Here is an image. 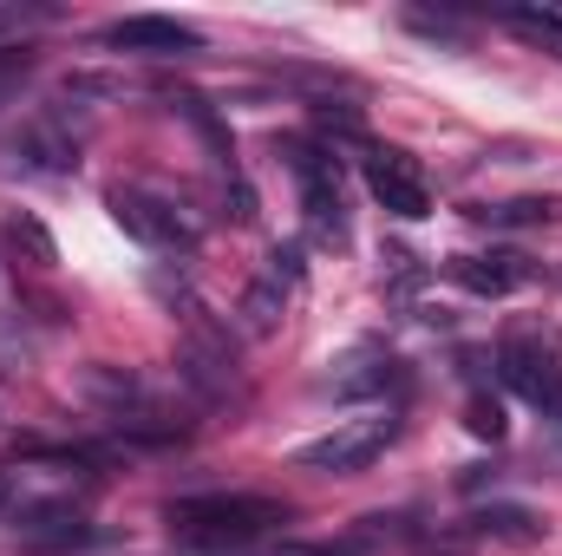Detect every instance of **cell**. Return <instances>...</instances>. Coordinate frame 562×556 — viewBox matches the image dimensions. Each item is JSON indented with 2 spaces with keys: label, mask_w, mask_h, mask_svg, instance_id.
<instances>
[{
  "label": "cell",
  "mask_w": 562,
  "mask_h": 556,
  "mask_svg": "<svg viewBox=\"0 0 562 556\" xmlns=\"http://www.w3.org/2000/svg\"><path fill=\"white\" fill-rule=\"evenodd\" d=\"M445 276L458 281L464 294L497 301V294H517V288L537 276V269H530L524 256H451V263H445Z\"/></svg>",
  "instance_id": "9c48e42d"
},
{
  "label": "cell",
  "mask_w": 562,
  "mask_h": 556,
  "mask_svg": "<svg viewBox=\"0 0 562 556\" xmlns=\"http://www.w3.org/2000/svg\"><path fill=\"white\" fill-rule=\"evenodd\" d=\"M236 556H249V551H236ZM276 556H321L314 544H294V551H276Z\"/></svg>",
  "instance_id": "ffe728a7"
},
{
  "label": "cell",
  "mask_w": 562,
  "mask_h": 556,
  "mask_svg": "<svg viewBox=\"0 0 562 556\" xmlns=\"http://www.w3.org/2000/svg\"><path fill=\"white\" fill-rule=\"evenodd\" d=\"M497 374H504L510 393H524L530 407L550 413V407L562 400V341L543 327V321L504 327V341H497Z\"/></svg>",
  "instance_id": "3957f363"
},
{
  "label": "cell",
  "mask_w": 562,
  "mask_h": 556,
  "mask_svg": "<svg viewBox=\"0 0 562 556\" xmlns=\"http://www.w3.org/2000/svg\"><path fill=\"white\" fill-rule=\"evenodd\" d=\"M79 400H92L99 413L112 419L119 432H132V438H157V445H164V438L183 432V419L157 400V387L138 380L132 367H112V360H92V367L79 374Z\"/></svg>",
  "instance_id": "7a4b0ae2"
},
{
  "label": "cell",
  "mask_w": 562,
  "mask_h": 556,
  "mask_svg": "<svg viewBox=\"0 0 562 556\" xmlns=\"http://www.w3.org/2000/svg\"><path fill=\"white\" fill-rule=\"evenodd\" d=\"M269 263H276V269H269L262 281H249V294H243V327H249V334H276V327H281V308H288L294 249H276Z\"/></svg>",
  "instance_id": "8fae6325"
},
{
  "label": "cell",
  "mask_w": 562,
  "mask_h": 556,
  "mask_svg": "<svg viewBox=\"0 0 562 556\" xmlns=\"http://www.w3.org/2000/svg\"><path fill=\"white\" fill-rule=\"evenodd\" d=\"M164 524L190 551L236 556V551H249L256 537H269L276 524H288V504L281 498H256V491H203V498H170Z\"/></svg>",
  "instance_id": "6da1fadb"
},
{
  "label": "cell",
  "mask_w": 562,
  "mask_h": 556,
  "mask_svg": "<svg viewBox=\"0 0 562 556\" xmlns=\"http://www.w3.org/2000/svg\"><path fill=\"white\" fill-rule=\"evenodd\" d=\"M7 498H13V471H0V511H7Z\"/></svg>",
  "instance_id": "44dd1931"
},
{
  "label": "cell",
  "mask_w": 562,
  "mask_h": 556,
  "mask_svg": "<svg viewBox=\"0 0 562 556\" xmlns=\"http://www.w3.org/2000/svg\"><path fill=\"white\" fill-rule=\"evenodd\" d=\"M0 236H7V249H13V256H26L33 269H53V263H59V249H53V236L40 230V216H7V223H0Z\"/></svg>",
  "instance_id": "9a60e30c"
},
{
  "label": "cell",
  "mask_w": 562,
  "mask_h": 556,
  "mask_svg": "<svg viewBox=\"0 0 562 556\" xmlns=\"http://www.w3.org/2000/svg\"><path fill=\"white\" fill-rule=\"evenodd\" d=\"M464 531L471 537H497V544H543L550 524L537 511H524V504H484V511L464 518Z\"/></svg>",
  "instance_id": "7c38bea8"
},
{
  "label": "cell",
  "mask_w": 562,
  "mask_h": 556,
  "mask_svg": "<svg viewBox=\"0 0 562 556\" xmlns=\"http://www.w3.org/2000/svg\"><path fill=\"white\" fill-rule=\"evenodd\" d=\"M46 524H53V531H20V544H26L33 556H53V551H86V544L99 537V531H92L86 518H46Z\"/></svg>",
  "instance_id": "2e32d148"
},
{
  "label": "cell",
  "mask_w": 562,
  "mask_h": 556,
  "mask_svg": "<svg viewBox=\"0 0 562 556\" xmlns=\"http://www.w3.org/2000/svg\"><path fill=\"white\" fill-rule=\"evenodd\" d=\"M112 53H144V59H183V53H203V33L190 20H164V13H125L99 33Z\"/></svg>",
  "instance_id": "ba28073f"
},
{
  "label": "cell",
  "mask_w": 562,
  "mask_h": 556,
  "mask_svg": "<svg viewBox=\"0 0 562 556\" xmlns=\"http://www.w3.org/2000/svg\"><path fill=\"white\" fill-rule=\"evenodd\" d=\"M517 40H530L537 53H550V59H562V7H504L497 13Z\"/></svg>",
  "instance_id": "5bb4252c"
},
{
  "label": "cell",
  "mask_w": 562,
  "mask_h": 556,
  "mask_svg": "<svg viewBox=\"0 0 562 556\" xmlns=\"http://www.w3.org/2000/svg\"><path fill=\"white\" fill-rule=\"evenodd\" d=\"M550 419H557V425H562V400H557V407H550Z\"/></svg>",
  "instance_id": "7402d4cb"
},
{
  "label": "cell",
  "mask_w": 562,
  "mask_h": 556,
  "mask_svg": "<svg viewBox=\"0 0 562 556\" xmlns=\"http://www.w3.org/2000/svg\"><path fill=\"white\" fill-rule=\"evenodd\" d=\"M281 157H288V170H294V184H301L307 236H314L321 249H340V243H347V203H340V170H334V157L307 138H281Z\"/></svg>",
  "instance_id": "5b68a950"
},
{
  "label": "cell",
  "mask_w": 562,
  "mask_h": 556,
  "mask_svg": "<svg viewBox=\"0 0 562 556\" xmlns=\"http://www.w3.org/2000/svg\"><path fill=\"white\" fill-rule=\"evenodd\" d=\"M20 157L33 164V170H72L79 164V132L66 125V112H33L26 119V132H20Z\"/></svg>",
  "instance_id": "30bf717a"
},
{
  "label": "cell",
  "mask_w": 562,
  "mask_h": 556,
  "mask_svg": "<svg viewBox=\"0 0 562 556\" xmlns=\"http://www.w3.org/2000/svg\"><path fill=\"white\" fill-rule=\"evenodd\" d=\"M464 425H471V432H477V438H491V445H497V438H504V407H497V400H484V393H477V400H471V407H464Z\"/></svg>",
  "instance_id": "e0dca14e"
},
{
  "label": "cell",
  "mask_w": 562,
  "mask_h": 556,
  "mask_svg": "<svg viewBox=\"0 0 562 556\" xmlns=\"http://www.w3.org/2000/svg\"><path fill=\"white\" fill-rule=\"evenodd\" d=\"M40 20H53V7H0V40H7V33L40 26Z\"/></svg>",
  "instance_id": "d6986e66"
},
{
  "label": "cell",
  "mask_w": 562,
  "mask_h": 556,
  "mask_svg": "<svg viewBox=\"0 0 562 556\" xmlns=\"http://www.w3.org/2000/svg\"><path fill=\"white\" fill-rule=\"evenodd\" d=\"M471 216H477V223H491V230H543V223H557V216H562V197H510V203H477Z\"/></svg>",
  "instance_id": "4fadbf2b"
},
{
  "label": "cell",
  "mask_w": 562,
  "mask_h": 556,
  "mask_svg": "<svg viewBox=\"0 0 562 556\" xmlns=\"http://www.w3.org/2000/svg\"><path fill=\"white\" fill-rule=\"evenodd\" d=\"M393 438H400V413H393V407H373V413L340 419L334 432L307 438V445L294 452V465H301V471H334V478H353V471H367V465H373Z\"/></svg>",
  "instance_id": "277c9868"
},
{
  "label": "cell",
  "mask_w": 562,
  "mask_h": 556,
  "mask_svg": "<svg viewBox=\"0 0 562 556\" xmlns=\"http://www.w3.org/2000/svg\"><path fill=\"white\" fill-rule=\"evenodd\" d=\"M360 164H367V190L386 203V216H406V223L431 216V184H425V164L413 157V151H400V144H373Z\"/></svg>",
  "instance_id": "52a82bcc"
},
{
  "label": "cell",
  "mask_w": 562,
  "mask_h": 556,
  "mask_svg": "<svg viewBox=\"0 0 562 556\" xmlns=\"http://www.w3.org/2000/svg\"><path fill=\"white\" fill-rule=\"evenodd\" d=\"M26 73H33V53H20V46H0V99H7V92L26 79Z\"/></svg>",
  "instance_id": "ac0fdd59"
},
{
  "label": "cell",
  "mask_w": 562,
  "mask_h": 556,
  "mask_svg": "<svg viewBox=\"0 0 562 556\" xmlns=\"http://www.w3.org/2000/svg\"><path fill=\"white\" fill-rule=\"evenodd\" d=\"M112 216L150 256H190L203 243V223L177 197H157V190H112Z\"/></svg>",
  "instance_id": "8992f818"
}]
</instances>
